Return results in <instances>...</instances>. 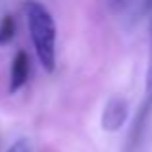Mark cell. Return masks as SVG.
Segmentation results:
<instances>
[{
	"label": "cell",
	"mask_w": 152,
	"mask_h": 152,
	"mask_svg": "<svg viewBox=\"0 0 152 152\" xmlns=\"http://www.w3.org/2000/svg\"><path fill=\"white\" fill-rule=\"evenodd\" d=\"M127 115H129V106H127L125 98L115 96L112 100H108L106 106H104V112H102V129L110 131V133L121 129Z\"/></svg>",
	"instance_id": "2"
},
{
	"label": "cell",
	"mask_w": 152,
	"mask_h": 152,
	"mask_svg": "<svg viewBox=\"0 0 152 152\" xmlns=\"http://www.w3.org/2000/svg\"><path fill=\"white\" fill-rule=\"evenodd\" d=\"M8 152H31V145H29L27 139H18V141L8 148Z\"/></svg>",
	"instance_id": "6"
},
{
	"label": "cell",
	"mask_w": 152,
	"mask_h": 152,
	"mask_svg": "<svg viewBox=\"0 0 152 152\" xmlns=\"http://www.w3.org/2000/svg\"><path fill=\"white\" fill-rule=\"evenodd\" d=\"M14 35H15V21L12 15L6 14L2 18V21H0V46L10 45Z\"/></svg>",
	"instance_id": "4"
},
{
	"label": "cell",
	"mask_w": 152,
	"mask_h": 152,
	"mask_svg": "<svg viewBox=\"0 0 152 152\" xmlns=\"http://www.w3.org/2000/svg\"><path fill=\"white\" fill-rule=\"evenodd\" d=\"M25 18L29 35L33 41L37 58L48 73L56 67V25L50 12L37 0H31L25 6Z\"/></svg>",
	"instance_id": "1"
},
{
	"label": "cell",
	"mask_w": 152,
	"mask_h": 152,
	"mask_svg": "<svg viewBox=\"0 0 152 152\" xmlns=\"http://www.w3.org/2000/svg\"><path fill=\"white\" fill-rule=\"evenodd\" d=\"M142 2V8H145V10H150L152 8V0H141Z\"/></svg>",
	"instance_id": "7"
},
{
	"label": "cell",
	"mask_w": 152,
	"mask_h": 152,
	"mask_svg": "<svg viewBox=\"0 0 152 152\" xmlns=\"http://www.w3.org/2000/svg\"><path fill=\"white\" fill-rule=\"evenodd\" d=\"M152 104V19H150V54H148V69H146V106Z\"/></svg>",
	"instance_id": "5"
},
{
	"label": "cell",
	"mask_w": 152,
	"mask_h": 152,
	"mask_svg": "<svg viewBox=\"0 0 152 152\" xmlns=\"http://www.w3.org/2000/svg\"><path fill=\"white\" fill-rule=\"evenodd\" d=\"M27 75H29V56L23 50H19L18 54L14 56L10 66V85H8V91L12 94L18 93L27 81Z\"/></svg>",
	"instance_id": "3"
},
{
	"label": "cell",
	"mask_w": 152,
	"mask_h": 152,
	"mask_svg": "<svg viewBox=\"0 0 152 152\" xmlns=\"http://www.w3.org/2000/svg\"><path fill=\"white\" fill-rule=\"evenodd\" d=\"M114 2H118V0H114Z\"/></svg>",
	"instance_id": "8"
}]
</instances>
